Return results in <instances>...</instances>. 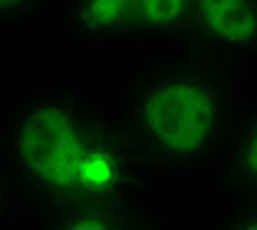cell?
<instances>
[{
	"label": "cell",
	"instance_id": "8992f818",
	"mask_svg": "<svg viewBox=\"0 0 257 230\" xmlns=\"http://www.w3.org/2000/svg\"><path fill=\"white\" fill-rule=\"evenodd\" d=\"M211 191L218 197H257V82L244 89L231 145L218 168Z\"/></svg>",
	"mask_w": 257,
	"mask_h": 230
},
{
	"label": "cell",
	"instance_id": "52a82bcc",
	"mask_svg": "<svg viewBox=\"0 0 257 230\" xmlns=\"http://www.w3.org/2000/svg\"><path fill=\"white\" fill-rule=\"evenodd\" d=\"M37 214L0 164V230H33Z\"/></svg>",
	"mask_w": 257,
	"mask_h": 230
},
{
	"label": "cell",
	"instance_id": "ba28073f",
	"mask_svg": "<svg viewBox=\"0 0 257 230\" xmlns=\"http://www.w3.org/2000/svg\"><path fill=\"white\" fill-rule=\"evenodd\" d=\"M50 14H53V0H0V33L10 37L23 27L46 20Z\"/></svg>",
	"mask_w": 257,
	"mask_h": 230
},
{
	"label": "cell",
	"instance_id": "3957f363",
	"mask_svg": "<svg viewBox=\"0 0 257 230\" xmlns=\"http://www.w3.org/2000/svg\"><path fill=\"white\" fill-rule=\"evenodd\" d=\"M188 0H53V40L76 46H182Z\"/></svg>",
	"mask_w": 257,
	"mask_h": 230
},
{
	"label": "cell",
	"instance_id": "277c9868",
	"mask_svg": "<svg viewBox=\"0 0 257 230\" xmlns=\"http://www.w3.org/2000/svg\"><path fill=\"white\" fill-rule=\"evenodd\" d=\"M244 86L257 82V0H188L185 43Z\"/></svg>",
	"mask_w": 257,
	"mask_h": 230
},
{
	"label": "cell",
	"instance_id": "30bf717a",
	"mask_svg": "<svg viewBox=\"0 0 257 230\" xmlns=\"http://www.w3.org/2000/svg\"><path fill=\"white\" fill-rule=\"evenodd\" d=\"M17 89H14V53H10L7 37L0 33V128H4V119H7V109L14 102Z\"/></svg>",
	"mask_w": 257,
	"mask_h": 230
},
{
	"label": "cell",
	"instance_id": "6da1fadb",
	"mask_svg": "<svg viewBox=\"0 0 257 230\" xmlns=\"http://www.w3.org/2000/svg\"><path fill=\"white\" fill-rule=\"evenodd\" d=\"M244 89L227 69L188 46L128 53L112 115L145 181L165 194L182 184L211 191Z\"/></svg>",
	"mask_w": 257,
	"mask_h": 230
},
{
	"label": "cell",
	"instance_id": "5b68a950",
	"mask_svg": "<svg viewBox=\"0 0 257 230\" xmlns=\"http://www.w3.org/2000/svg\"><path fill=\"white\" fill-rule=\"evenodd\" d=\"M175 217L165 191L139 187L115 197H99L37 217L33 230H172Z\"/></svg>",
	"mask_w": 257,
	"mask_h": 230
},
{
	"label": "cell",
	"instance_id": "9c48e42d",
	"mask_svg": "<svg viewBox=\"0 0 257 230\" xmlns=\"http://www.w3.org/2000/svg\"><path fill=\"white\" fill-rule=\"evenodd\" d=\"M208 230H257V197H231Z\"/></svg>",
	"mask_w": 257,
	"mask_h": 230
},
{
	"label": "cell",
	"instance_id": "7a4b0ae2",
	"mask_svg": "<svg viewBox=\"0 0 257 230\" xmlns=\"http://www.w3.org/2000/svg\"><path fill=\"white\" fill-rule=\"evenodd\" d=\"M0 164L37 217L155 187L128 155L102 96L63 76L17 89L0 128Z\"/></svg>",
	"mask_w": 257,
	"mask_h": 230
}]
</instances>
